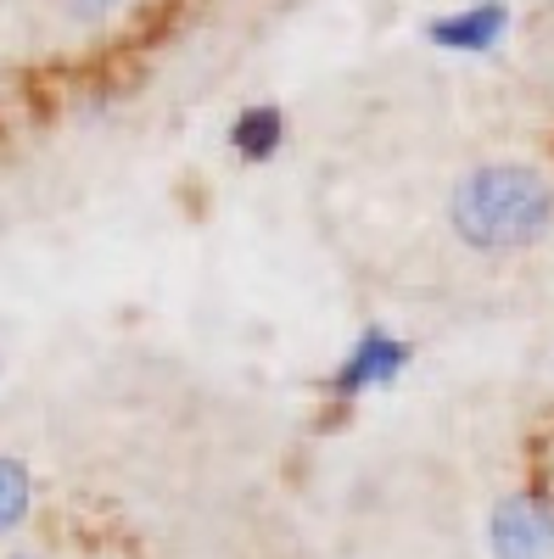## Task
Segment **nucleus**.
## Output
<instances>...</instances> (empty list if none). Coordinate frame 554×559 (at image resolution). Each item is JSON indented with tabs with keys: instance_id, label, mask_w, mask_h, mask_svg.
Listing matches in <instances>:
<instances>
[{
	"instance_id": "1",
	"label": "nucleus",
	"mask_w": 554,
	"mask_h": 559,
	"mask_svg": "<svg viewBox=\"0 0 554 559\" xmlns=\"http://www.w3.org/2000/svg\"><path fill=\"white\" fill-rule=\"evenodd\" d=\"M448 224L471 252H527L554 229V179L532 163H482L453 179Z\"/></svg>"
},
{
	"instance_id": "2",
	"label": "nucleus",
	"mask_w": 554,
	"mask_h": 559,
	"mask_svg": "<svg viewBox=\"0 0 554 559\" xmlns=\"http://www.w3.org/2000/svg\"><path fill=\"white\" fill-rule=\"evenodd\" d=\"M493 559H554V503L538 492L498 498L487 515Z\"/></svg>"
},
{
	"instance_id": "3",
	"label": "nucleus",
	"mask_w": 554,
	"mask_h": 559,
	"mask_svg": "<svg viewBox=\"0 0 554 559\" xmlns=\"http://www.w3.org/2000/svg\"><path fill=\"white\" fill-rule=\"evenodd\" d=\"M398 369H409V342H398L392 331H381V324H369V331L358 336V347L342 358L337 369V397H358L369 386H387Z\"/></svg>"
},
{
	"instance_id": "4",
	"label": "nucleus",
	"mask_w": 554,
	"mask_h": 559,
	"mask_svg": "<svg viewBox=\"0 0 554 559\" xmlns=\"http://www.w3.org/2000/svg\"><path fill=\"white\" fill-rule=\"evenodd\" d=\"M510 28V12H504V0H476L465 12H448L432 23V45L443 51H493Z\"/></svg>"
},
{
	"instance_id": "5",
	"label": "nucleus",
	"mask_w": 554,
	"mask_h": 559,
	"mask_svg": "<svg viewBox=\"0 0 554 559\" xmlns=\"http://www.w3.org/2000/svg\"><path fill=\"white\" fill-rule=\"evenodd\" d=\"M229 146H236V157H247V163H269L274 152L286 146V112L274 102L247 107L236 123H229Z\"/></svg>"
},
{
	"instance_id": "6",
	"label": "nucleus",
	"mask_w": 554,
	"mask_h": 559,
	"mask_svg": "<svg viewBox=\"0 0 554 559\" xmlns=\"http://www.w3.org/2000/svg\"><path fill=\"white\" fill-rule=\"evenodd\" d=\"M34 509V476L17 453H0V537H12Z\"/></svg>"
},
{
	"instance_id": "7",
	"label": "nucleus",
	"mask_w": 554,
	"mask_h": 559,
	"mask_svg": "<svg viewBox=\"0 0 554 559\" xmlns=\"http://www.w3.org/2000/svg\"><path fill=\"white\" fill-rule=\"evenodd\" d=\"M129 0H62V12L73 17V23H107L113 12H123Z\"/></svg>"
},
{
	"instance_id": "8",
	"label": "nucleus",
	"mask_w": 554,
	"mask_h": 559,
	"mask_svg": "<svg viewBox=\"0 0 554 559\" xmlns=\"http://www.w3.org/2000/svg\"><path fill=\"white\" fill-rule=\"evenodd\" d=\"M7 559H45V554H28V548H17V554H7Z\"/></svg>"
}]
</instances>
